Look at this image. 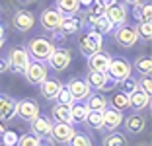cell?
I'll return each mask as SVG.
<instances>
[{
    "instance_id": "7bdbcfd3",
    "label": "cell",
    "mask_w": 152,
    "mask_h": 146,
    "mask_svg": "<svg viewBox=\"0 0 152 146\" xmlns=\"http://www.w3.org/2000/svg\"><path fill=\"white\" fill-rule=\"evenodd\" d=\"M10 68V62H8V58H2L0 57V72H6Z\"/></svg>"
},
{
    "instance_id": "30bf717a",
    "label": "cell",
    "mask_w": 152,
    "mask_h": 146,
    "mask_svg": "<svg viewBox=\"0 0 152 146\" xmlns=\"http://www.w3.org/2000/svg\"><path fill=\"white\" fill-rule=\"evenodd\" d=\"M131 72H133V66H131V62L127 61V58H111L109 68H107V74L111 76V78H115L117 82H119V80L131 76Z\"/></svg>"
},
{
    "instance_id": "277c9868",
    "label": "cell",
    "mask_w": 152,
    "mask_h": 146,
    "mask_svg": "<svg viewBox=\"0 0 152 146\" xmlns=\"http://www.w3.org/2000/svg\"><path fill=\"white\" fill-rule=\"evenodd\" d=\"M39 113L41 109L35 99H20V101H16V115L26 123H31Z\"/></svg>"
},
{
    "instance_id": "f1b7e54d",
    "label": "cell",
    "mask_w": 152,
    "mask_h": 146,
    "mask_svg": "<svg viewBox=\"0 0 152 146\" xmlns=\"http://www.w3.org/2000/svg\"><path fill=\"white\" fill-rule=\"evenodd\" d=\"M86 105L90 109H98V111H103L107 107V97L103 96V93H90L86 97Z\"/></svg>"
},
{
    "instance_id": "d4e9b609",
    "label": "cell",
    "mask_w": 152,
    "mask_h": 146,
    "mask_svg": "<svg viewBox=\"0 0 152 146\" xmlns=\"http://www.w3.org/2000/svg\"><path fill=\"white\" fill-rule=\"evenodd\" d=\"M58 29L63 31L64 35H74V33H78V31L82 29L80 20L74 18V16H64L63 22H61V26H58Z\"/></svg>"
},
{
    "instance_id": "7402d4cb",
    "label": "cell",
    "mask_w": 152,
    "mask_h": 146,
    "mask_svg": "<svg viewBox=\"0 0 152 146\" xmlns=\"http://www.w3.org/2000/svg\"><path fill=\"white\" fill-rule=\"evenodd\" d=\"M51 117L53 121H63V123H72V115H70V105L66 103H55L51 109Z\"/></svg>"
},
{
    "instance_id": "74e56055",
    "label": "cell",
    "mask_w": 152,
    "mask_h": 146,
    "mask_svg": "<svg viewBox=\"0 0 152 146\" xmlns=\"http://www.w3.org/2000/svg\"><path fill=\"white\" fill-rule=\"evenodd\" d=\"M86 14H90V16H103L105 14V6L102 2H98V0H94L90 6H86Z\"/></svg>"
},
{
    "instance_id": "ee69618b",
    "label": "cell",
    "mask_w": 152,
    "mask_h": 146,
    "mask_svg": "<svg viewBox=\"0 0 152 146\" xmlns=\"http://www.w3.org/2000/svg\"><path fill=\"white\" fill-rule=\"evenodd\" d=\"M127 6H133V4H139V2H144V0H123Z\"/></svg>"
},
{
    "instance_id": "ffe728a7",
    "label": "cell",
    "mask_w": 152,
    "mask_h": 146,
    "mask_svg": "<svg viewBox=\"0 0 152 146\" xmlns=\"http://www.w3.org/2000/svg\"><path fill=\"white\" fill-rule=\"evenodd\" d=\"M58 90H61V82H58V80H51L49 76L39 84V92H41V96H43L45 99H55L57 93H58Z\"/></svg>"
},
{
    "instance_id": "7a4b0ae2",
    "label": "cell",
    "mask_w": 152,
    "mask_h": 146,
    "mask_svg": "<svg viewBox=\"0 0 152 146\" xmlns=\"http://www.w3.org/2000/svg\"><path fill=\"white\" fill-rule=\"evenodd\" d=\"M103 47V35L98 33L96 29H88L84 35H80V41H78V49L84 57H90V55L102 51Z\"/></svg>"
},
{
    "instance_id": "5bb4252c",
    "label": "cell",
    "mask_w": 152,
    "mask_h": 146,
    "mask_svg": "<svg viewBox=\"0 0 152 146\" xmlns=\"http://www.w3.org/2000/svg\"><path fill=\"white\" fill-rule=\"evenodd\" d=\"M12 23L18 31H29L35 26V18H33V14L27 12V10H18V12L14 14Z\"/></svg>"
},
{
    "instance_id": "cb8c5ba5",
    "label": "cell",
    "mask_w": 152,
    "mask_h": 146,
    "mask_svg": "<svg viewBox=\"0 0 152 146\" xmlns=\"http://www.w3.org/2000/svg\"><path fill=\"white\" fill-rule=\"evenodd\" d=\"M90 29H96L98 33H102V35H109V33L115 29V26H113L105 16H96V18L92 20V23H90Z\"/></svg>"
},
{
    "instance_id": "60d3db41",
    "label": "cell",
    "mask_w": 152,
    "mask_h": 146,
    "mask_svg": "<svg viewBox=\"0 0 152 146\" xmlns=\"http://www.w3.org/2000/svg\"><path fill=\"white\" fill-rule=\"evenodd\" d=\"M139 88L146 93H152V82H150V76H144L142 80L139 82Z\"/></svg>"
},
{
    "instance_id": "f35d334b",
    "label": "cell",
    "mask_w": 152,
    "mask_h": 146,
    "mask_svg": "<svg viewBox=\"0 0 152 146\" xmlns=\"http://www.w3.org/2000/svg\"><path fill=\"white\" fill-rule=\"evenodd\" d=\"M0 138H2V144H4V146H16V142H18L16 133H14V131H8V128L0 134Z\"/></svg>"
},
{
    "instance_id": "e575fe53",
    "label": "cell",
    "mask_w": 152,
    "mask_h": 146,
    "mask_svg": "<svg viewBox=\"0 0 152 146\" xmlns=\"http://www.w3.org/2000/svg\"><path fill=\"white\" fill-rule=\"evenodd\" d=\"M117 86H119V92H123V93H127V96H129V93H133L134 90L139 88V82H137L134 78H131V76H127V78L119 80V82H117Z\"/></svg>"
},
{
    "instance_id": "8d00e7d4",
    "label": "cell",
    "mask_w": 152,
    "mask_h": 146,
    "mask_svg": "<svg viewBox=\"0 0 152 146\" xmlns=\"http://www.w3.org/2000/svg\"><path fill=\"white\" fill-rule=\"evenodd\" d=\"M55 99H57L58 103H66V105H72V103H74V99H72L68 88H66V86H63V84H61V90H58V93H57Z\"/></svg>"
},
{
    "instance_id": "d6986e66",
    "label": "cell",
    "mask_w": 152,
    "mask_h": 146,
    "mask_svg": "<svg viewBox=\"0 0 152 146\" xmlns=\"http://www.w3.org/2000/svg\"><path fill=\"white\" fill-rule=\"evenodd\" d=\"M14 117H16V101L8 96H0V121L6 123Z\"/></svg>"
},
{
    "instance_id": "484cf974",
    "label": "cell",
    "mask_w": 152,
    "mask_h": 146,
    "mask_svg": "<svg viewBox=\"0 0 152 146\" xmlns=\"http://www.w3.org/2000/svg\"><path fill=\"white\" fill-rule=\"evenodd\" d=\"M90 107L86 105V101H74L70 105V115H72V123H84L86 115H88Z\"/></svg>"
},
{
    "instance_id": "c3c4849f",
    "label": "cell",
    "mask_w": 152,
    "mask_h": 146,
    "mask_svg": "<svg viewBox=\"0 0 152 146\" xmlns=\"http://www.w3.org/2000/svg\"><path fill=\"white\" fill-rule=\"evenodd\" d=\"M4 31H6V29H4V26L0 23V37H4Z\"/></svg>"
},
{
    "instance_id": "83f0119b",
    "label": "cell",
    "mask_w": 152,
    "mask_h": 146,
    "mask_svg": "<svg viewBox=\"0 0 152 146\" xmlns=\"http://www.w3.org/2000/svg\"><path fill=\"white\" fill-rule=\"evenodd\" d=\"M107 80V72H98V70H90L86 76V82L90 84L92 90H102V86Z\"/></svg>"
},
{
    "instance_id": "d6a6232c",
    "label": "cell",
    "mask_w": 152,
    "mask_h": 146,
    "mask_svg": "<svg viewBox=\"0 0 152 146\" xmlns=\"http://www.w3.org/2000/svg\"><path fill=\"white\" fill-rule=\"evenodd\" d=\"M109 105L115 107V109H119V111L129 109V96H127V93H123V92L113 93V96L109 97Z\"/></svg>"
},
{
    "instance_id": "7dc6e473",
    "label": "cell",
    "mask_w": 152,
    "mask_h": 146,
    "mask_svg": "<svg viewBox=\"0 0 152 146\" xmlns=\"http://www.w3.org/2000/svg\"><path fill=\"white\" fill-rule=\"evenodd\" d=\"M4 131H6V125H4V123H2V121H0V134L4 133Z\"/></svg>"
},
{
    "instance_id": "4fadbf2b",
    "label": "cell",
    "mask_w": 152,
    "mask_h": 146,
    "mask_svg": "<svg viewBox=\"0 0 152 146\" xmlns=\"http://www.w3.org/2000/svg\"><path fill=\"white\" fill-rule=\"evenodd\" d=\"M51 127H53V119L41 115V113L31 121V133L41 138H51Z\"/></svg>"
},
{
    "instance_id": "ab89813d",
    "label": "cell",
    "mask_w": 152,
    "mask_h": 146,
    "mask_svg": "<svg viewBox=\"0 0 152 146\" xmlns=\"http://www.w3.org/2000/svg\"><path fill=\"white\" fill-rule=\"evenodd\" d=\"M66 41V35H64L61 29H53V35H51V43L57 47V45H63Z\"/></svg>"
},
{
    "instance_id": "1f68e13d",
    "label": "cell",
    "mask_w": 152,
    "mask_h": 146,
    "mask_svg": "<svg viewBox=\"0 0 152 146\" xmlns=\"http://www.w3.org/2000/svg\"><path fill=\"white\" fill-rule=\"evenodd\" d=\"M16 146H45V140L41 137H37V134H33V133H26V134H22V137H18Z\"/></svg>"
},
{
    "instance_id": "8992f818",
    "label": "cell",
    "mask_w": 152,
    "mask_h": 146,
    "mask_svg": "<svg viewBox=\"0 0 152 146\" xmlns=\"http://www.w3.org/2000/svg\"><path fill=\"white\" fill-rule=\"evenodd\" d=\"M29 55H27V51L23 47H14L12 51L8 53V62H10V68H12L14 72H26V66L29 64Z\"/></svg>"
},
{
    "instance_id": "681fc988",
    "label": "cell",
    "mask_w": 152,
    "mask_h": 146,
    "mask_svg": "<svg viewBox=\"0 0 152 146\" xmlns=\"http://www.w3.org/2000/svg\"><path fill=\"white\" fill-rule=\"evenodd\" d=\"M2 47H4V37H0V51H2Z\"/></svg>"
},
{
    "instance_id": "f5cc1de1",
    "label": "cell",
    "mask_w": 152,
    "mask_h": 146,
    "mask_svg": "<svg viewBox=\"0 0 152 146\" xmlns=\"http://www.w3.org/2000/svg\"><path fill=\"white\" fill-rule=\"evenodd\" d=\"M0 146H4V144H2V142H0Z\"/></svg>"
},
{
    "instance_id": "bcb514c9",
    "label": "cell",
    "mask_w": 152,
    "mask_h": 146,
    "mask_svg": "<svg viewBox=\"0 0 152 146\" xmlns=\"http://www.w3.org/2000/svg\"><path fill=\"white\" fill-rule=\"evenodd\" d=\"M78 2H80V6H90L94 0H78Z\"/></svg>"
},
{
    "instance_id": "52a82bcc",
    "label": "cell",
    "mask_w": 152,
    "mask_h": 146,
    "mask_svg": "<svg viewBox=\"0 0 152 146\" xmlns=\"http://www.w3.org/2000/svg\"><path fill=\"white\" fill-rule=\"evenodd\" d=\"M76 133L74 123H63V121H53V127H51V138L57 142H63L66 144L72 138V134Z\"/></svg>"
},
{
    "instance_id": "9c48e42d",
    "label": "cell",
    "mask_w": 152,
    "mask_h": 146,
    "mask_svg": "<svg viewBox=\"0 0 152 146\" xmlns=\"http://www.w3.org/2000/svg\"><path fill=\"white\" fill-rule=\"evenodd\" d=\"M113 26H121V23H127V4L125 2H115L111 6H105V14H103Z\"/></svg>"
},
{
    "instance_id": "9a60e30c",
    "label": "cell",
    "mask_w": 152,
    "mask_h": 146,
    "mask_svg": "<svg viewBox=\"0 0 152 146\" xmlns=\"http://www.w3.org/2000/svg\"><path fill=\"white\" fill-rule=\"evenodd\" d=\"M63 18H64V16L61 12H57L55 8H47V10L41 12V26H43L45 29H49V31L58 29V26H61Z\"/></svg>"
},
{
    "instance_id": "ba28073f",
    "label": "cell",
    "mask_w": 152,
    "mask_h": 146,
    "mask_svg": "<svg viewBox=\"0 0 152 146\" xmlns=\"http://www.w3.org/2000/svg\"><path fill=\"white\" fill-rule=\"evenodd\" d=\"M23 76L27 78L29 84H37L39 86L41 82L47 78V64H45V62H39V61H29V64L26 66Z\"/></svg>"
},
{
    "instance_id": "836d02e7",
    "label": "cell",
    "mask_w": 152,
    "mask_h": 146,
    "mask_svg": "<svg viewBox=\"0 0 152 146\" xmlns=\"http://www.w3.org/2000/svg\"><path fill=\"white\" fill-rule=\"evenodd\" d=\"M133 27H134V31H137L139 39H144V41L152 39V23L150 22H137Z\"/></svg>"
},
{
    "instance_id": "4316f807",
    "label": "cell",
    "mask_w": 152,
    "mask_h": 146,
    "mask_svg": "<svg viewBox=\"0 0 152 146\" xmlns=\"http://www.w3.org/2000/svg\"><path fill=\"white\" fill-rule=\"evenodd\" d=\"M131 66L139 72L140 76H150L152 74V58L150 57H137Z\"/></svg>"
},
{
    "instance_id": "4dcf8cb0",
    "label": "cell",
    "mask_w": 152,
    "mask_h": 146,
    "mask_svg": "<svg viewBox=\"0 0 152 146\" xmlns=\"http://www.w3.org/2000/svg\"><path fill=\"white\" fill-rule=\"evenodd\" d=\"M86 123H88L90 128H94V131H99V128H103V115L102 111L98 109H90L88 115H86Z\"/></svg>"
},
{
    "instance_id": "6da1fadb",
    "label": "cell",
    "mask_w": 152,
    "mask_h": 146,
    "mask_svg": "<svg viewBox=\"0 0 152 146\" xmlns=\"http://www.w3.org/2000/svg\"><path fill=\"white\" fill-rule=\"evenodd\" d=\"M55 49L57 47L51 43V39H47L43 35L31 37L26 45V51L29 55V58L31 61H39V62H47V58L51 57V53H53Z\"/></svg>"
},
{
    "instance_id": "3957f363",
    "label": "cell",
    "mask_w": 152,
    "mask_h": 146,
    "mask_svg": "<svg viewBox=\"0 0 152 146\" xmlns=\"http://www.w3.org/2000/svg\"><path fill=\"white\" fill-rule=\"evenodd\" d=\"M113 33V39L119 47L123 49H133L134 45L139 43V35H137V31L134 27L127 26V23H121V26H115V29L111 31Z\"/></svg>"
},
{
    "instance_id": "7c38bea8",
    "label": "cell",
    "mask_w": 152,
    "mask_h": 146,
    "mask_svg": "<svg viewBox=\"0 0 152 146\" xmlns=\"http://www.w3.org/2000/svg\"><path fill=\"white\" fill-rule=\"evenodd\" d=\"M103 115V128L111 133V131H117V127L123 125V111L115 109V107H105L102 111Z\"/></svg>"
},
{
    "instance_id": "f546056e",
    "label": "cell",
    "mask_w": 152,
    "mask_h": 146,
    "mask_svg": "<svg viewBox=\"0 0 152 146\" xmlns=\"http://www.w3.org/2000/svg\"><path fill=\"white\" fill-rule=\"evenodd\" d=\"M102 144L103 146H129V142H127V137H125V134L111 131V133H107L105 137H103Z\"/></svg>"
},
{
    "instance_id": "44dd1931",
    "label": "cell",
    "mask_w": 152,
    "mask_h": 146,
    "mask_svg": "<svg viewBox=\"0 0 152 146\" xmlns=\"http://www.w3.org/2000/svg\"><path fill=\"white\" fill-rule=\"evenodd\" d=\"M80 2L78 0H57L55 2V10L61 12L63 16H74V14L80 12Z\"/></svg>"
},
{
    "instance_id": "f6af8a7d",
    "label": "cell",
    "mask_w": 152,
    "mask_h": 146,
    "mask_svg": "<svg viewBox=\"0 0 152 146\" xmlns=\"http://www.w3.org/2000/svg\"><path fill=\"white\" fill-rule=\"evenodd\" d=\"M98 2H102L103 6H111V4H115L117 0H98Z\"/></svg>"
},
{
    "instance_id": "5b68a950",
    "label": "cell",
    "mask_w": 152,
    "mask_h": 146,
    "mask_svg": "<svg viewBox=\"0 0 152 146\" xmlns=\"http://www.w3.org/2000/svg\"><path fill=\"white\" fill-rule=\"evenodd\" d=\"M70 61H72V57H70L68 49H55L53 53H51V57L47 58V64H49L51 70L63 72L70 66Z\"/></svg>"
},
{
    "instance_id": "816d5d0a",
    "label": "cell",
    "mask_w": 152,
    "mask_h": 146,
    "mask_svg": "<svg viewBox=\"0 0 152 146\" xmlns=\"http://www.w3.org/2000/svg\"><path fill=\"white\" fill-rule=\"evenodd\" d=\"M142 146H150V144H142Z\"/></svg>"
},
{
    "instance_id": "f907efd6",
    "label": "cell",
    "mask_w": 152,
    "mask_h": 146,
    "mask_svg": "<svg viewBox=\"0 0 152 146\" xmlns=\"http://www.w3.org/2000/svg\"><path fill=\"white\" fill-rule=\"evenodd\" d=\"M22 2H35V0H22Z\"/></svg>"
},
{
    "instance_id": "603a6c76",
    "label": "cell",
    "mask_w": 152,
    "mask_h": 146,
    "mask_svg": "<svg viewBox=\"0 0 152 146\" xmlns=\"http://www.w3.org/2000/svg\"><path fill=\"white\" fill-rule=\"evenodd\" d=\"M133 18L137 22H152V6L148 2L133 4Z\"/></svg>"
},
{
    "instance_id": "2e32d148",
    "label": "cell",
    "mask_w": 152,
    "mask_h": 146,
    "mask_svg": "<svg viewBox=\"0 0 152 146\" xmlns=\"http://www.w3.org/2000/svg\"><path fill=\"white\" fill-rule=\"evenodd\" d=\"M109 62H111V57L107 53H103V51H98V53L88 57V68L90 70H98V72H107Z\"/></svg>"
},
{
    "instance_id": "d590c367",
    "label": "cell",
    "mask_w": 152,
    "mask_h": 146,
    "mask_svg": "<svg viewBox=\"0 0 152 146\" xmlns=\"http://www.w3.org/2000/svg\"><path fill=\"white\" fill-rule=\"evenodd\" d=\"M66 144H68V146H94V144H92V140H90L88 134L78 133V131H76V133L72 134V138L66 142Z\"/></svg>"
},
{
    "instance_id": "8fae6325",
    "label": "cell",
    "mask_w": 152,
    "mask_h": 146,
    "mask_svg": "<svg viewBox=\"0 0 152 146\" xmlns=\"http://www.w3.org/2000/svg\"><path fill=\"white\" fill-rule=\"evenodd\" d=\"M68 92H70L72 99L74 101H86V97L92 93V88H90V84L86 82V80H80V78H74L70 80L66 84Z\"/></svg>"
},
{
    "instance_id": "e0dca14e",
    "label": "cell",
    "mask_w": 152,
    "mask_h": 146,
    "mask_svg": "<svg viewBox=\"0 0 152 146\" xmlns=\"http://www.w3.org/2000/svg\"><path fill=\"white\" fill-rule=\"evenodd\" d=\"M146 107H150V93L142 92L140 88H137L133 93H129V109L140 111V109H146Z\"/></svg>"
},
{
    "instance_id": "b9f144b4",
    "label": "cell",
    "mask_w": 152,
    "mask_h": 146,
    "mask_svg": "<svg viewBox=\"0 0 152 146\" xmlns=\"http://www.w3.org/2000/svg\"><path fill=\"white\" fill-rule=\"evenodd\" d=\"M113 88H117V80L111 78V76L107 74V80H105V84L102 86V90H99V92H111Z\"/></svg>"
},
{
    "instance_id": "ac0fdd59",
    "label": "cell",
    "mask_w": 152,
    "mask_h": 146,
    "mask_svg": "<svg viewBox=\"0 0 152 146\" xmlns=\"http://www.w3.org/2000/svg\"><path fill=\"white\" fill-rule=\"evenodd\" d=\"M125 128H127V133H131V134H139L146 128V119L140 113H133V115L125 117Z\"/></svg>"
}]
</instances>
